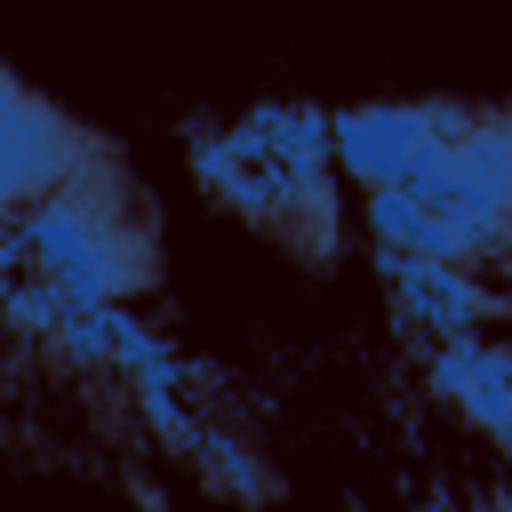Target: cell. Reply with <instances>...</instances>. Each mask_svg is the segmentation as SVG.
<instances>
[{"instance_id": "cell-3", "label": "cell", "mask_w": 512, "mask_h": 512, "mask_svg": "<svg viewBox=\"0 0 512 512\" xmlns=\"http://www.w3.org/2000/svg\"><path fill=\"white\" fill-rule=\"evenodd\" d=\"M376 272L392 280L400 320L440 336V344L472 336V320L496 312V280H472V272H448V264H416V256H392V248H376Z\"/></svg>"}, {"instance_id": "cell-2", "label": "cell", "mask_w": 512, "mask_h": 512, "mask_svg": "<svg viewBox=\"0 0 512 512\" xmlns=\"http://www.w3.org/2000/svg\"><path fill=\"white\" fill-rule=\"evenodd\" d=\"M456 128H464V112H448V104H352V112H328V152L344 160L352 184L400 192V176Z\"/></svg>"}, {"instance_id": "cell-4", "label": "cell", "mask_w": 512, "mask_h": 512, "mask_svg": "<svg viewBox=\"0 0 512 512\" xmlns=\"http://www.w3.org/2000/svg\"><path fill=\"white\" fill-rule=\"evenodd\" d=\"M456 408L480 424V440H504V432H512V360H504L496 344H480V352H472V376H464Z\"/></svg>"}, {"instance_id": "cell-5", "label": "cell", "mask_w": 512, "mask_h": 512, "mask_svg": "<svg viewBox=\"0 0 512 512\" xmlns=\"http://www.w3.org/2000/svg\"><path fill=\"white\" fill-rule=\"evenodd\" d=\"M112 328H120V304H80V312H64L56 320V344H64V360H112Z\"/></svg>"}, {"instance_id": "cell-1", "label": "cell", "mask_w": 512, "mask_h": 512, "mask_svg": "<svg viewBox=\"0 0 512 512\" xmlns=\"http://www.w3.org/2000/svg\"><path fill=\"white\" fill-rule=\"evenodd\" d=\"M16 248L40 264V280L64 296V312H80V304H112L120 288L144 280V248L112 224V208H104L88 184L48 192V200L16 224Z\"/></svg>"}, {"instance_id": "cell-6", "label": "cell", "mask_w": 512, "mask_h": 512, "mask_svg": "<svg viewBox=\"0 0 512 512\" xmlns=\"http://www.w3.org/2000/svg\"><path fill=\"white\" fill-rule=\"evenodd\" d=\"M0 304H8V320H16L24 336H40V328H56V320H64V296H56L48 280H32V288H16V296H0Z\"/></svg>"}, {"instance_id": "cell-7", "label": "cell", "mask_w": 512, "mask_h": 512, "mask_svg": "<svg viewBox=\"0 0 512 512\" xmlns=\"http://www.w3.org/2000/svg\"><path fill=\"white\" fill-rule=\"evenodd\" d=\"M200 456H208V472H216L224 488H240V496H256V488H264V472L240 456V440H200Z\"/></svg>"}]
</instances>
